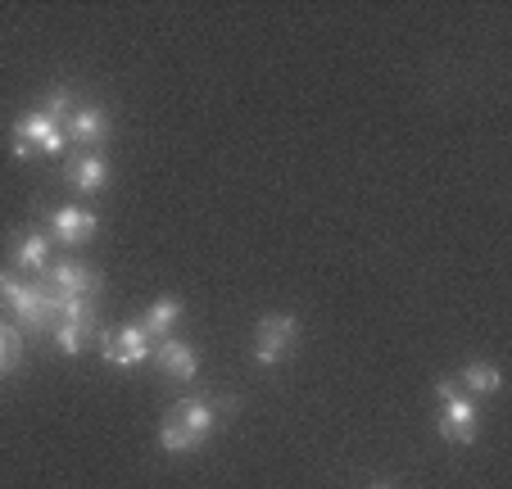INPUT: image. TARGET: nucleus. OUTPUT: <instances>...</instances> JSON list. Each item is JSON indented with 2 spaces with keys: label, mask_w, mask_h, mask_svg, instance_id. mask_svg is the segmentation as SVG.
<instances>
[{
  "label": "nucleus",
  "mask_w": 512,
  "mask_h": 489,
  "mask_svg": "<svg viewBox=\"0 0 512 489\" xmlns=\"http://www.w3.org/2000/svg\"><path fill=\"white\" fill-rule=\"evenodd\" d=\"M64 182L78 195H100L109 186V159L105 150H78L64 163Z\"/></svg>",
  "instance_id": "obj_8"
},
{
  "label": "nucleus",
  "mask_w": 512,
  "mask_h": 489,
  "mask_svg": "<svg viewBox=\"0 0 512 489\" xmlns=\"http://www.w3.org/2000/svg\"><path fill=\"white\" fill-rule=\"evenodd\" d=\"M50 340H55V349L64 358H78L91 349V340H96V322H64L59 317L55 326H50Z\"/></svg>",
  "instance_id": "obj_13"
},
{
  "label": "nucleus",
  "mask_w": 512,
  "mask_h": 489,
  "mask_svg": "<svg viewBox=\"0 0 512 489\" xmlns=\"http://www.w3.org/2000/svg\"><path fill=\"white\" fill-rule=\"evenodd\" d=\"M100 218L91 209H82V204H68V209H55L50 213V227L46 236L59 240V245H68V250H78V245H87L91 236H96Z\"/></svg>",
  "instance_id": "obj_9"
},
{
  "label": "nucleus",
  "mask_w": 512,
  "mask_h": 489,
  "mask_svg": "<svg viewBox=\"0 0 512 489\" xmlns=\"http://www.w3.org/2000/svg\"><path fill=\"white\" fill-rule=\"evenodd\" d=\"M64 136L78 150H105L114 141V118H109L105 105H78L64 118Z\"/></svg>",
  "instance_id": "obj_6"
},
{
  "label": "nucleus",
  "mask_w": 512,
  "mask_h": 489,
  "mask_svg": "<svg viewBox=\"0 0 512 489\" xmlns=\"http://www.w3.org/2000/svg\"><path fill=\"white\" fill-rule=\"evenodd\" d=\"M182 299L177 295H164V299H155V304L145 308V317H141V326H145V336L150 340H168L173 336V326L182 322Z\"/></svg>",
  "instance_id": "obj_11"
},
{
  "label": "nucleus",
  "mask_w": 512,
  "mask_h": 489,
  "mask_svg": "<svg viewBox=\"0 0 512 489\" xmlns=\"http://www.w3.org/2000/svg\"><path fill=\"white\" fill-rule=\"evenodd\" d=\"M10 132H14V159H32V154H64V145H68L64 127H59L55 118H46L41 109L14 118Z\"/></svg>",
  "instance_id": "obj_3"
},
{
  "label": "nucleus",
  "mask_w": 512,
  "mask_h": 489,
  "mask_svg": "<svg viewBox=\"0 0 512 489\" xmlns=\"http://www.w3.org/2000/svg\"><path fill=\"white\" fill-rule=\"evenodd\" d=\"M300 331H304L300 317H290V313L259 317V326H254V363H259V367H277L290 349L300 345Z\"/></svg>",
  "instance_id": "obj_2"
},
{
  "label": "nucleus",
  "mask_w": 512,
  "mask_h": 489,
  "mask_svg": "<svg viewBox=\"0 0 512 489\" xmlns=\"http://www.w3.org/2000/svg\"><path fill=\"white\" fill-rule=\"evenodd\" d=\"M150 358H155V367L168 376V381H195V376H200V354H195V345H186L182 336L155 340Z\"/></svg>",
  "instance_id": "obj_10"
},
{
  "label": "nucleus",
  "mask_w": 512,
  "mask_h": 489,
  "mask_svg": "<svg viewBox=\"0 0 512 489\" xmlns=\"http://www.w3.org/2000/svg\"><path fill=\"white\" fill-rule=\"evenodd\" d=\"M159 444H164V453H200L204 449V444L195 440L182 422H173V417H164V426H159Z\"/></svg>",
  "instance_id": "obj_16"
},
{
  "label": "nucleus",
  "mask_w": 512,
  "mask_h": 489,
  "mask_svg": "<svg viewBox=\"0 0 512 489\" xmlns=\"http://www.w3.org/2000/svg\"><path fill=\"white\" fill-rule=\"evenodd\" d=\"M463 385L476 394V399H490V394L503 390V372L494 363H467L463 367Z\"/></svg>",
  "instance_id": "obj_14"
},
{
  "label": "nucleus",
  "mask_w": 512,
  "mask_h": 489,
  "mask_svg": "<svg viewBox=\"0 0 512 489\" xmlns=\"http://www.w3.org/2000/svg\"><path fill=\"white\" fill-rule=\"evenodd\" d=\"M46 263H50V236L41 227H32V231H23L19 236V245H14V268L19 272H46Z\"/></svg>",
  "instance_id": "obj_12"
},
{
  "label": "nucleus",
  "mask_w": 512,
  "mask_h": 489,
  "mask_svg": "<svg viewBox=\"0 0 512 489\" xmlns=\"http://www.w3.org/2000/svg\"><path fill=\"white\" fill-rule=\"evenodd\" d=\"M435 399H440V417H435V431L449 444H476L481 435V413H476V399H467L449 376L435 381Z\"/></svg>",
  "instance_id": "obj_1"
},
{
  "label": "nucleus",
  "mask_w": 512,
  "mask_h": 489,
  "mask_svg": "<svg viewBox=\"0 0 512 489\" xmlns=\"http://www.w3.org/2000/svg\"><path fill=\"white\" fill-rule=\"evenodd\" d=\"M73 109H78V96H73V87H68V82H55V87L46 91V100H41V114L55 118L59 127H64V118L73 114Z\"/></svg>",
  "instance_id": "obj_17"
},
{
  "label": "nucleus",
  "mask_w": 512,
  "mask_h": 489,
  "mask_svg": "<svg viewBox=\"0 0 512 489\" xmlns=\"http://www.w3.org/2000/svg\"><path fill=\"white\" fill-rule=\"evenodd\" d=\"M46 290H55L59 299H96L100 295V272L91 263L64 259L55 268H46V277H37Z\"/></svg>",
  "instance_id": "obj_7"
},
{
  "label": "nucleus",
  "mask_w": 512,
  "mask_h": 489,
  "mask_svg": "<svg viewBox=\"0 0 512 489\" xmlns=\"http://www.w3.org/2000/svg\"><path fill=\"white\" fill-rule=\"evenodd\" d=\"M227 413H236V399L218 403V399H204V394H186V399H177L173 408H168V417L182 422L200 444H209V435L227 422Z\"/></svg>",
  "instance_id": "obj_4"
},
{
  "label": "nucleus",
  "mask_w": 512,
  "mask_h": 489,
  "mask_svg": "<svg viewBox=\"0 0 512 489\" xmlns=\"http://www.w3.org/2000/svg\"><path fill=\"white\" fill-rule=\"evenodd\" d=\"M23 367V331L14 322H0V376Z\"/></svg>",
  "instance_id": "obj_15"
},
{
  "label": "nucleus",
  "mask_w": 512,
  "mask_h": 489,
  "mask_svg": "<svg viewBox=\"0 0 512 489\" xmlns=\"http://www.w3.org/2000/svg\"><path fill=\"white\" fill-rule=\"evenodd\" d=\"M372 489H395V485H372Z\"/></svg>",
  "instance_id": "obj_18"
},
{
  "label": "nucleus",
  "mask_w": 512,
  "mask_h": 489,
  "mask_svg": "<svg viewBox=\"0 0 512 489\" xmlns=\"http://www.w3.org/2000/svg\"><path fill=\"white\" fill-rule=\"evenodd\" d=\"M150 349H155V340L145 336L141 322H127V326H118V331L100 336V358H105L109 367H141L145 358H150Z\"/></svg>",
  "instance_id": "obj_5"
}]
</instances>
